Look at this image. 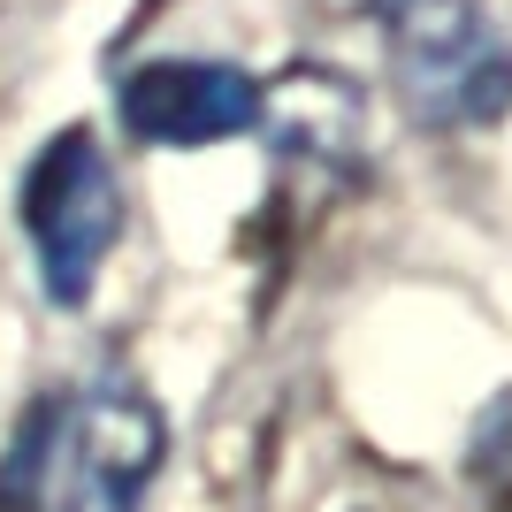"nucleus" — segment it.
<instances>
[{
    "mask_svg": "<svg viewBox=\"0 0 512 512\" xmlns=\"http://www.w3.org/2000/svg\"><path fill=\"white\" fill-rule=\"evenodd\" d=\"M390 77L428 130L512 115V46L474 0H390Z\"/></svg>",
    "mask_w": 512,
    "mask_h": 512,
    "instance_id": "f257e3e1",
    "label": "nucleus"
},
{
    "mask_svg": "<svg viewBox=\"0 0 512 512\" xmlns=\"http://www.w3.org/2000/svg\"><path fill=\"white\" fill-rule=\"evenodd\" d=\"M123 176L107 161L92 130H62L46 138L31 176H23V237L39 253V283L54 306H85L100 283L107 253L123 245Z\"/></svg>",
    "mask_w": 512,
    "mask_h": 512,
    "instance_id": "f03ea898",
    "label": "nucleus"
},
{
    "mask_svg": "<svg viewBox=\"0 0 512 512\" xmlns=\"http://www.w3.org/2000/svg\"><path fill=\"white\" fill-rule=\"evenodd\" d=\"M161 413L146 390L100 383L62 413V451H54V512H138L146 482L161 474Z\"/></svg>",
    "mask_w": 512,
    "mask_h": 512,
    "instance_id": "7ed1b4c3",
    "label": "nucleus"
},
{
    "mask_svg": "<svg viewBox=\"0 0 512 512\" xmlns=\"http://www.w3.org/2000/svg\"><path fill=\"white\" fill-rule=\"evenodd\" d=\"M115 107L146 146H222L260 123V85L230 62H146L123 77Z\"/></svg>",
    "mask_w": 512,
    "mask_h": 512,
    "instance_id": "20e7f679",
    "label": "nucleus"
},
{
    "mask_svg": "<svg viewBox=\"0 0 512 512\" xmlns=\"http://www.w3.org/2000/svg\"><path fill=\"white\" fill-rule=\"evenodd\" d=\"M260 123L276 130L283 153H306V161H337L352 169L367 146V107L360 92L329 77V69H291L276 85H260Z\"/></svg>",
    "mask_w": 512,
    "mask_h": 512,
    "instance_id": "39448f33",
    "label": "nucleus"
},
{
    "mask_svg": "<svg viewBox=\"0 0 512 512\" xmlns=\"http://www.w3.org/2000/svg\"><path fill=\"white\" fill-rule=\"evenodd\" d=\"M54 451H62V406L39 398V406L23 413L8 459H0V512H39L46 505V490H54Z\"/></svg>",
    "mask_w": 512,
    "mask_h": 512,
    "instance_id": "423d86ee",
    "label": "nucleus"
}]
</instances>
